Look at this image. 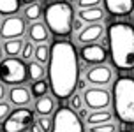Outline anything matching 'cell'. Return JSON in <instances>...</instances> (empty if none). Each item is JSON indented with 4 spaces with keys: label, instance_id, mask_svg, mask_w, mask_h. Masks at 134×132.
<instances>
[{
    "label": "cell",
    "instance_id": "obj_1",
    "mask_svg": "<svg viewBox=\"0 0 134 132\" xmlns=\"http://www.w3.org/2000/svg\"><path fill=\"white\" fill-rule=\"evenodd\" d=\"M80 53L71 41H55L48 60L49 90L57 99H69L80 81Z\"/></svg>",
    "mask_w": 134,
    "mask_h": 132
},
{
    "label": "cell",
    "instance_id": "obj_2",
    "mask_svg": "<svg viewBox=\"0 0 134 132\" xmlns=\"http://www.w3.org/2000/svg\"><path fill=\"white\" fill-rule=\"evenodd\" d=\"M109 56L118 71H134V26L116 21L108 30Z\"/></svg>",
    "mask_w": 134,
    "mask_h": 132
},
{
    "label": "cell",
    "instance_id": "obj_3",
    "mask_svg": "<svg viewBox=\"0 0 134 132\" xmlns=\"http://www.w3.org/2000/svg\"><path fill=\"white\" fill-rule=\"evenodd\" d=\"M111 97L116 118L125 125H134V78H118Z\"/></svg>",
    "mask_w": 134,
    "mask_h": 132
},
{
    "label": "cell",
    "instance_id": "obj_4",
    "mask_svg": "<svg viewBox=\"0 0 134 132\" xmlns=\"http://www.w3.org/2000/svg\"><path fill=\"white\" fill-rule=\"evenodd\" d=\"M72 21H74V9L71 2H53L44 11V23L48 25L49 32L58 37H65L72 32Z\"/></svg>",
    "mask_w": 134,
    "mask_h": 132
},
{
    "label": "cell",
    "instance_id": "obj_5",
    "mask_svg": "<svg viewBox=\"0 0 134 132\" xmlns=\"http://www.w3.org/2000/svg\"><path fill=\"white\" fill-rule=\"evenodd\" d=\"M28 79L27 64L21 56H5L0 60V81L5 85H23Z\"/></svg>",
    "mask_w": 134,
    "mask_h": 132
},
{
    "label": "cell",
    "instance_id": "obj_6",
    "mask_svg": "<svg viewBox=\"0 0 134 132\" xmlns=\"http://www.w3.org/2000/svg\"><path fill=\"white\" fill-rule=\"evenodd\" d=\"M35 122V109L28 106H16L7 118L2 122V132H23L28 130L30 125Z\"/></svg>",
    "mask_w": 134,
    "mask_h": 132
},
{
    "label": "cell",
    "instance_id": "obj_7",
    "mask_svg": "<svg viewBox=\"0 0 134 132\" xmlns=\"http://www.w3.org/2000/svg\"><path fill=\"white\" fill-rule=\"evenodd\" d=\"M51 132H83V122L72 107H60L53 114Z\"/></svg>",
    "mask_w": 134,
    "mask_h": 132
},
{
    "label": "cell",
    "instance_id": "obj_8",
    "mask_svg": "<svg viewBox=\"0 0 134 132\" xmlns=\"http://www.w3.org/2000/svg\"><path fill=\"white\" fill-rule=\"evenodd\" d=\"M27 20L23 16L13 14V16H5L2 20L0 25V39L7 41V39H16V37H23L27 33Z\"/></svg>",
    "mask_w": 134,
    "mask_h": 132
},
{
    "label": "cell",
    "instance_id": "obj_9",
    "mask_svg": "<svg viewBox=\"0 0 134 132\" xmlns=\"http://www.w3.org/2000/svg\"><path fill=\"white\" fill-rule=\"evenodd\" d=\"M83 99H85V106L90 111L94 109H106L109 104L113 102V97L109 95L108 90H104L102 86H90L87 90H83Z\"/></svg>",
    "mask_w": 134,
    "mask_h": 132
},
{
    "label": "cell",
    "instance_id": "obj_10",
    "mask_svg": "<svg viewBox=\"0 0 134 132\" xmlns=\"http://www.w3.org/2000/svg\"><path fill=\"white\" fill-rule=\"evenodd\" d=\"M80 56L81 60L88 64V65H95V64H104L108 60V51L106 48L99 44V42H88L83 44L80 49Z\"/></svg>",
    "mask_w": 134,
    "mask_h": 132
},
{
    "label": "cell",
    "instance_id": "obj_11",
    "mask_svg": "<svg viewBox=\"0 0 134 132\" xmlns=\"http://www.w3.org/2000/svg\"><path fill=\"white\" fill-rule=\"evenodd\" d=\"M85 78L94 86H106L113 79V71L106 64H95V65H90V69H87Z\"/></svg>",
    "mask_w": 134,
    "mask_h": 132
},
{
    "label": "cell",
    "instance_id": "obj_12",
    "mask_svg": "<svg viewBox=\"0 0 134 132\" xmlns=\"http://www.w3.org/2000/svg\"><path fill=\"white\" fill-rule=\"evenodd\" d=\"M102 35H104V25L97 21V23H88L83 26L76 35V41L80 44H88V42H97Z\"/></svg>",
    "mask_w": 134,
    "mask_h": 132
},
{
    "label": "cell",
    "instance_id": "obj_13",
    "mask_svg": "<svg viewBox=\"0 0 134 132\" xmlns=\"http://www.w3.org/2000/svg\"><path fill=\"white\" fill-rule=\"evenodd\" d=\"M32 99H34V95L30 92V88H27L23 85H14L7 92V100L13 106H28L32 102Z\"/></svg>",
    "mask_w": 134,
    "mask_h": 132
},
{
    "label": "cell",
    "instance_id": "obj_14",
    "mask_svg": "<svg viewBox=\"0 0 134 132\" xmlns=\"http://www.w3.org/2000/svg\"><path fill=\"white\" fill-rule=\"evenodd\" d=\"M27 35L28 39L35 42V44H41V42H49V37H51V32L48 28L46 23H42L41 20L32 21L27 28Z\"/></svg>",
    "mask_w": 134,
    "mask_h": 132
},
{
    "label": "cell",
    "instance_id": "obj_15",
    "mask_svg": "<svg viewBox=\"0 0 134 132\" xmlns=\"http://www.w3.org/2000/svg\"><path fill=\"white\" fill-rule=\"evenodd\" d=\"M104 5L113 16H129L134 11V0H104Z\"/></svg>",
    "mask_w": 134,
    "mask_h": 132
},
{
    "label": "cell",
    "instance_id": "obj_16",
    "mask_svg": "<svg viewBox=\"0 0 134 132\" xmlns=\"http://www.w3.org/2000/svg\"><path fill=\"white\" fill-rule=\"evenodd\" d=\"M55 95H42L39 99H35V104H34V109H35V114L39 116H51L57 109V104H55Z\"/></svg>",
    "mask_w": 134,
    "mask_h": 132
},
{
    "label": "cell",
    "instance_id": "obj_17",
    "mask_svg": "<svg viewBox=\"0 0 134 132\" xmlns=\"http://www.w3.org/2000/svg\"><path fill=\"white\" fill-rule=\"evenodd\" d=\"M78 16H80L85 23H97V21L104 20V11H102L99 5H95V7H83V9H80Z\"/></svg>",
    "mask_w": 134,
    "mask_h": 132
},
{
    "label": "cell",
    "instance_id": "obj_18",
    "mask_svg": "<svg viewBox=\"0 0 134 132\" xmlns=\"http://www.w3.org/2000/svg\"><path fill=\"white\" fill-rule=\"evenodd\" d=\"M113 120V113L106 109H94L88 113V116L85 118L87 125H97V123H104V122H111Z\"/></svg>",
    "mask_w": 134,
    "mask_h": 132
},
{
    "label": "cell",
    "instance_id": "obj_19",
    "mask_svg": "<svg viewBox=\"0 0 134 132\" xmlns=\"http://www.w3.org/2000/svg\"><path fill=\"white\" fill-rule=\"evenodd\" d=\"M27 71H28V79H30V81L44 79V76L48 74V69H44V64H41L37 60H28Z\"/></svg>",
    "mask_w": 134,
    "mask_h": 132
},
{
    "label": "cell",
    "instance_id": "obj_20",
    "mask_svg": "<svg viewBox=\"0 0 134 132\" xmlns=\"http://www.w3.org/2000/svg\"><path fill=\"white\" fill-rule=\"evenodd\" d=\"M23 44H25V41L21 37L4 41V53H5V56H20Z\"/></svg>",
    "mask_w": 134,
    "mask_h": 132
},
{
    "label": "cell",
    "instance_id": "obj_21",
    "mask_svg": "<svg viewBox=\"0 0 134 132\" xmlns=\"http://www.w3.org/2000/svg\"><path fill=\"white\" fill-rule=\"evenodd\" d=\"M21 9V0H0V16H13Z\"/></svg>",
    "mask_w": 134,
    "mask_h": 132
},
{
    "label": "cell",
    "instance_id": "obj_22",
    "mask_svg": "<svg viewBox=\"0 0 134 132\" xmlns=\"http://www.w3.org/2000/svg\"><path fill=\"white\" fill-rule=\"evenodd\" d=\"M21 16H23L27 21H30V23H32V21L41 20V16H42L41 4H39V2H34V4H28V5H25V9H23Z\"/></svg>",
    "mask_w": 134,
    "mask_h": 132
},
{
    "label": "cell",
    "instance_id": "obj_23",
    "mask_svg": "<svg viewBox=\"0 0 134 132\" xmlns=\"http://www.w3.org/2000/svg\"><path fill=\"white\" fill-rule=\"evenodd\" d=\"M49 53H51V48L48 46V42L35 44V49H34V60H37V62H41V64L46 65L48 60H49Z\"/></svg>",
    "mask_w": 134,
    "mask_h": 132
},
{
    "label": "cell",
    "instance_id": "obj_24",
    "mask_svg": "<svg viewBox=\"0 0 134 132\" xmlns=\"http://www.w3.org/2000/svg\"><path fill=\"white\" fill-rule=\"evenodd\" d=\"M30 92L35 99H39L42 95H46L49 92V81H44V79H37V81H32L30 83Z\"/></svg>",
    "mask_w": 134,
    "mask_h": 132
},
{
    "label": "cell",
    "instance_id": "obj_25",
    "mask_svg": "<svg viewBox=\"0 0 134 132\" xmlns=\"http://www.w3.org/2000/svg\"><path fill=\"white\" fill-rule=\"evenodd\" d=\"M88 132H118V125L111 120V122H104L97 125H88Z\"/></svg>",
    "mask_w": 134,
    "mask_h": 132
},
{
    "label": "cell",
    "instance_id": "obj_26",
    "mask_svg": "<svg viewBox=\"0 0 134 132\" xmlns=\"http://www.w3.org/2000/svg\"><path fill=\"white\" fill-rule=\"evenodd\" d=\"M34 49H35V42H32V41L28 39L25 41V44H23V48H21V58L25 60V62H28V60L34 58Z\"/></svg>",
    "mask_w": 134,
    "mask_h": 132
},
{
    "label": "cell",
    "instance_id": "obj_27",
    "mask_svg": "<svg viewBox=\"0 0 134 132\" xmlns=\"http://www.w3.org/2000/svg\"><path fill=\"white\" fill-rule=\"evenodd\" d=\"M83 104H85V99H83V95H81V93H76V92H74L72 95L69 97V107H72L76 113L83 107Z\"/></svg>",
    "mask_w": 134,
    "mask_h": 132
},
{
    "label": "cell",
    "instance_id": "obj_28",
    "mask_svg": "<svg viewBox=\"0 0 134 132\" xmlns=\"http://www.w3.org/2000/svg\"><path fill=\"white\" fill-rule=\"evenodd\" d=\"M11 102L9 100H0V122H4L7 118V114L11 113Z\"/></svg>",
    "mask_w": 134,
    "mask_h": 132
},
{
    "label": "cell",
    "instance_id": "obj_29",
    "mask_svg": "<svg viewBox=\"0 0 134 132\" xmlns=\"http://www.w3.org/2000/svg\"><path fill=\"white\" fill-rule=\"evenodd\" d=\"M37 122H39L41 127L44 129V132H51V127H53V120H51V116H39Z\"/></svg>",
    "mask_w": 134,
    "mask_h": 132
},
{
    "label": "cell",
    "instance_id": "obj_30",
    "mask_svg": "<svg viewBox=\"0 0 134 132\" xmlns=\"http://www.w3.org/2000/svg\"><path fill=\"white\" fill-rule=\"evenodd\" d=\"M100 2L102 0H78L76 2V5L83 9V7H95V5H100Z\"/></svg>",
    "mask_w": 134,
    "mask_h": 132
},
{
    "label": "cell",
    "instance_id": "obj_31",
    "mask_svg": "<svg viewBox=\"0 0 134 132\" xmlns=\"http://www.w3.org/2000/svg\"><path fill=\"white\" fill-rule=\"evenodd\" d=\"M83 23H85V21L81 20L80 16H78V18H74V21H72V30H74V32H80L81 28L85 26V25H83Z\"/></svg>",
    "mask_w": 134,
    "mask_h": 132
},
{
    "label": "cell",
    "instance_id": "obj_32",
    "mask_svg": "<svg viewBox=\"0 0 134 132\" xmlns=\"http://www.w3.org/2000/svg\"><path fill=\"white\" fill-rule=\"evenodd\" d=\"M7 85L4 83V81H0V100H5L7 99Z\"/></svg>",
    "mask_w": 134,
    "mask_h": 132
},
{
    "label": "cell",
    "instance_id": "obj_33",
    "mask_svg": "<svg viewBox=\"0 0 134 132\" xmlns=\"http://www.w3.org/2000/svg\"><path fill=\"white\" fill-rule=\"evenodd\" d=\"M30 132H44V129L41 127L39 122H34L32 125H30Z\"/></svg>",
    "mask_w": 134,
    "mask_h": 132
},
{
    "label": "cell",
    "instance_id": "obj_34",
    "mask_svg": "<svg viewBox=\"0 0 134 132\" xmlns=\"http://www.w3.org/2000/svg\"><path fill=\"white\" fill-rule=\"evenodd\" d=\"M87 83H88V79H87V78H85V79L81 78L80 81H78V88H80V90H87Z\"/></svg>",
    "mask_w": 134,
    "mask_h": 132
},
{
    "label": "cell",
    "instance_id": "obj_35",
    "mask_svg": "<svg viewBox=\"0 0 134 132\" xmlns=\"http://www.w3.org/2000/svg\"><path fill=\"white\" fill-rule=\"evenodd\" d=\"M78 114H80V118L81 120H85L88 116V107H81L80 111H78Z\"/></svg>",
    "mask_w": 134,
    "mask_h": 132
},
{
    "label": "cell",
    "instance_id": "obj_36",
    "mask_svg": "<svg viewBox=\"0 0 134 132\" xmlns=\"http://www.w3.org/2000/svg\"><path fill=\"white\" fill-rule=\"evenodd\" d=\"M0 41H2V39H0ZM4 56H5V53H4V44L0 42V60L4 58Z\"/></svg>",
    "mask_w": 134,
    "mask_h": 132
},
{
    "label": "cell",
    "instance_id": "obj_37",
    "mask_svg": "<svg viewBox=\"0 0 134 132\" xmlns=\"http://www.w3.org/2000/svg\"><path fill=\"white\" fill-rule=\"evenodd\" d=\"M25 5H28V4H34V2H37V0H21Z\"/></svg>",
    "mask_w": 134,
    "mask_h": 132
},
{
    "label": "cell",
    "instance_id": "obj_38",
    "mask_svg": "<svg viewBox=\"0 0 134 132\" xmlns=\"http://www.w3.org/2000/svg\"><path fill=\"white\" fill-rule=\"evenodd\" d=\"M67 2H72V4H76V2H78V0H67Z\"/></svg>",
    "mask_w": 134,
    "mask_h": 132
},
{
    "label": "cell",
    "instance_id": "obj_39",
    "mask_svg": "<svg viewBox=\"0 0 134 132\" xmlns=\"http://www.w3.org/2000/svg\"><path fill=\"white\" fill-rule=\"evenodd\" d=\"M0 25H2V20H0Z\"/></svg>",
    "mask_w": 134,
    "mask_h": 132
},
{
    "label": "cell",
    "instance_id": "obj_40",
    "mask_svg": "<svg viewBox=\"0 0 134 132\" xmlns=\"http://www.w3.org/2000/svg\"><path fill=\"white\" fill-rule=\"evenodd\" d=\"M23 132H28V130H23Z\"/></svg>",
    "mask_w": 134,
    "mask_h": 132
},
{
    "label": "cell",
    "instance_id": "obj_41",
    "mask_svg": "<svg viewBox=\"0 0 134 132\" xmlns=\"http://www.w3.org/2000/svg\"><path fill=\"white\" fill-rule=\"evenodd\" d=\"M127 132H129V130H127Z\"/></svg>",
    "mask_w": 134,
    "mask_h": 132
}]
</instances>
